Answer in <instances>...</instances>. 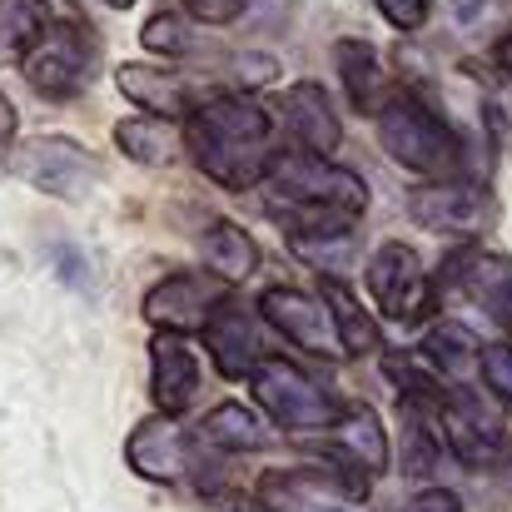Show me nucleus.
Instances as JSON below:
<instances>
[{
    "instance_id": "nucleus-2",
    "label": "nucleus",
    "mask_w": 512,
    "mask_h": 512,
    "mask_svg": "<svg viewBox=\"0 0 512 512\" xmlns=\"http://www.w3.org/2000/svg\"><path fill=\"white\" fill-rule=\"evenodd\" d=\"M264 199L284 219L289 239H314V234H348L363 219L368 184L363 174L314 155H279L264 179Z\"/></svg>"
},
{
    "instance_id": "nucleus-6",
    "label": "nucleus",
    "mask_w": 512,
    "mask_h": 512,
    "mask_svg": "<svg viewBox=\"0 0 512 512\" xmlns=\"http://www.w3.org/2000/svg\"><path fill=\"white\" fill-rule=\"evenodd\" d=\"M10 170H15V179H25L30 189L55 194V199H85L100 184V160L85 145L65 140V135H30V140H20L15 155H10Z\"/></svg>"
},
{
    "instance_id": "nucleus-34",
    "label": "nucleus",
    "mask_w": 512,
    "mask_h": 512,
    "mask_svg": "<svg viewBox=\"0 0 512 512\" xmlns=\"http://www.w3.org/2000/svg\"><path fill=\"white\" fill-rule=\"evenodd\" d=\"M55 274H60L70 289H80V294H90V289H95V274H90V264H80V254H75V249H55Z\"/></svg>"
},
{
    "instance_id": "nucleus-4",
    "label": "nucleus",
    "mask_w": 512,
    "mask_h": 512,
    "mask_svg": "<svg viewBox=\"0 0 512 512\" xmlns=\"http://www.w3.org/2000/svg\"><path fill=\"white\" fill-rule=\"evenodd\" d=\"M249 393L284 433H329L343 418L334 393L289 358H259V368L249 373Z\"/></svg>"
},
{
    "instance_id": "nucleus-12",
    "label": "nucleus",
    "mask_w": 512,
    "mask_h": 512,
    "mask_svg": "<svg viewBox=\"0 0 512 512\" xmlns=\"http://www.w3.org/2000/svg\"><path fill=\"white\" fill-rule=\"evenodd\" d=\"M229 304V284H219L214 274H170L145 294V319L165 334H189L204 329L219 309Z\"/></svg>"
},
{
    "instance_id": "nucleus-17",
    "label": "nucleus",
    "mask_w": 512,
    "mask_h": 512,
    "mask_svg": "<svg viewBox=\"0 0 512 512\" xmlns=\"http://www.w3.org/2000/svg\"><path fill=\"white\" fill-rule=\"evenodd\" d=\"M150 393H155V408L165 418H179L194 403V393H199V353L184 343V334L155 329V339H150Z\"/></svg>"
},
{
    "instance_id": "nucleus-20",
    "label": "nucleus",
    "mask_w": 512,
    "mask_h": 512,
    "mask_svg": "<svg viewBox=\"0 0 512 512\" xmlns=\"http://www.w3.org/2000/svg\"><path fill=\"white\" fill-rule=\"evenodd\" d=\"M199 254H204V269H209L219 284H244V279L259 269V244H254L239 224H229V219H219V224L204 229Z\"/></svg>"
},
{
    "instance_id": "nucleus-24",
    "label": "nucleus",
    "mask_w": 512,
    "mask_h": 512,
    "mask_svg": "<svg viewBox=\"0 0 512 512\" xmlns=\"http://www.w3.org/2000/svg\"><path fill=\"white\" fill-rule=\"evenodd\" d=\"M324 304L334 309V324H339V339H343V353H348V358L383 353V334H378V324L358 309V299L348 294V284L324 279Z\"/></svg>"
},
{
    "instance_id": "nucleus-33",
    "label": "nucleus",
    "mask_w": 512,
    "mask_h": 512,
    "mask_svg": "<svg viewBox=\"0 0 512 512\" xmlns=\"http://www.w3.org/2000/svg\"><path fill=\"white\" fill-rule=\"evenodd\" d=\"M403 512H463V498L453 493V488H418Z\"/></svg>"
},
{
    "instance_id": "nucleus-37",
    "label": "nucleus",
    "mask_w": 512,
    "mask_h": 512,
    "mask_svg": "<svg viewBox=\"0 0 512 512\" xmlns=\"http://www.w3.org/2000/svg\"><path fill=\"white\" fill-rule=\"evenodd\" d=\"M503 483H508V493H512V458L503 463Z\"/></svg>"
},
{
    "instance_id": "nucleus-14",
    "label": "nucleus",
    "mask_w": 512,
    "mask_h": 512,
    "mask_svg": "<svg viewBox=\"0 0 512 512\" xmlns=\"http://www.w3.org/2000/svg\"><path fill=\"white\" fill-rule=\"evenodd\" d=\"M125 463H130L145 483H179L184 473H194L189 438H184V428H179L174 418H165V413H155V418H145V423L130 428V438H125Z\"/></svg>"
},
{
    "instance_id": "nucleus-16",
    "label": "nucleus",
    "mask_w": 512,
    "mask_h": 512,
    "mask_svg": "<svg viewBox=\"0 0 512 512\" xmlns=\"http://www.w3.org/2000/svg\"><path fill=\"white\" fill-rule=\"evenodd\" d=\"M329 468L363 483L388 468V438L373 408H343V418L329 428Z\"/></svg>"
},
{
    "instance_id": "nucleus-15",
    "label": "nucleus",
    "mask_w": 512,
    "mask_h": 512,
    "mask_svg": "<svg viewBox=\"0 0 512 512\" xmlns=\"http://www.w3.org/2000/svg\"><path fill=\"white\" fill-rule=\"evenodd\" d=\"M115 85H120V95L125 100H135L145 115H155V120H189L209 95L204 90H194V80L189 75H179V70H160V65H120L115 70Z\"/></svg>"
},
{
    "instance_id": "nucleus-5",
    "label": "nucleus",
    "mask_w": 512,
    "mask_h": 512,
    "mask_svg": "<svg viewBox=\"0 0 512 512\" xmlns=\"http://www.w3.org/2000/svg\"><path fill=\"white\" fill-rule=\"evenodd\" d=\"M100 65V40L80 20H45V30L20 55V75L45 100H70Z\"/></svg>"
},
{
    "instance_id": "nucleus-23",
    "label": "nucleus",
    "mask_w": 512,
    "mask_h": 512,
    "mask_svg": "<svg viewBox=\"0 0 512 512\" xmlns=\"http://www.w3.org/2000/svg\"><path fill=\"white\" fill-rule=\"evenodd\" d=\"M423 353L443 368V378L453 388H468V378L483 373V343L473 339L463 324H433L428 339H423Z\"/></svg>"
},
{
    "instance_id": "nucleus-10",
    "label": "nucleus",
    "mask_w": 512,
    "mask_h": 512,
    "mask_svg": "<svg viewBox=\"0 0 512 512\" xmlns=\"http://www.w3.org/2000/svg\"><path fill=\"white\" fill-rule=\"evenodd\" d=\"M438 289L463 294L473 309H483L512 334V259L488 249H453L448 264L438 269Z\"/></svg>"
},
{
    "instance_id": "nucleus-8",
    "label": "nucleus",
    "mask_w": 512,
    "mask_h": 512,
    "mask_svg": "<svg viewBox=\"0 0 512 512\" xmlns=\"http://www.w3.org/2000/svg\"><path fill=\"white\" fill-rule=\"evenodd\" d=\"M363 498L368 483L339 468H279L259 478V503L269 512H353V503Z\"/></svg>"
},
{
    "instance_id": "nucleus-30",
    "label": "nucleus",
    "mask_w": 512,
    "mask_h": 512,
    "mask_svg": "<svg viewBox=\"0 0 512 512\" xmlns=\"http://www.w3.org/2000/svg\"><path fill=\"white\" fill-rule=\"evenodd\" d=\"M483 378H488V388L512 408V343H488V348H483Z\"/></svg>"
},
{
    "instance_id": "nucleus-38",
    "label": "nucleus",
    "mask_w": 512,
    "mask_h": 512,
    "mask_svg": "<svg viewBox=\"0 0 512 512\" xmlns=\"http://www.w3.org/2000/svg\"><path fill=\"white\" fill-rule=\"evenodd\" d=\"M105 5H115V10H130V5H135V0H105Z\"/></svg>"
},
{
    "instance_id": "nucleus-32",
    "label": "nucleus",
    "mask_w": 512,
    "mask_h": 512,
    "mask_svg": "<svg viewBox=\"0 0 512 512\" xmlns=\"http://www.w3.org/2000/svg\"><path fill=\"white\" fill-rule=\"evenodd\" d=\"M194 20H204V25H229V20H239L244 15V5L249 0H179Z\"/></svg>"
},
{
    "instance_id": "nucleus-26",
    "label": "nucleus",
    "mask_w": 512,
    "mask_h": 512,
    "mask_svg": "<svg viewBox=\"0 0 512 512\" xmlns=\"http://www.w3.org/2000/svg\"><path fill=\"white\" fill-rule=\"evenodd\" d=\"M448 10L473 45H503L512 35V0H448Z\"/></svg>"
},
{
    "instance_id": "nucleus-39",
    "label": "nucleus",
    "mask_w": 512,
    "mask_h": 512,
    "mask_svg": "<svg viewBox=\"0 0 512 512\" xmlns=\"http://www.w3.org/2000/svg\"><path fill=\"white\" fill-rule=\"evenodd\" d=\"M224 512H254V508H244V503H239V508H224Z\"/></svg>"
},
{
    "instance_id": "nucleus-3",
    "label": "nucleus",
    "mask_w": 512,
    "mask_h": 512,
    "mask_svg": "<svg viewBox=\"0 0 512 512\" xmlns=\"http://www.w3.org/2000/svg\"><path fill=\"white\" fill-rule=\"evenodd\" d=\"M373 120H378V145L393 165L413 174H433V179H453V170L463 165V145H458L453 125L418 90H393Z\"/></svg>"
},
{
    "instance_id": "nucleus-35",
    "label": "nucleus",
    "mask_w": 512,
    "mask_h": 512,
    "mask_svg": "<svg viewBox=\"0 0 512 512\" xmlns=\"http://www.w3.org/2000/svg\"><path fill=\"white\" fill-rule=\"evenodd\" d=\"M10 145H15V105H10V100L0 95V165H5Z\"/></svg>"
},
{
    "instance_id": "nucleus-1",
    "label": "nucleus",
    "mask_w": 512,
    "mask_h": 512,
    "mask_svg": "<svg viewBox=\"0 0 512 512\" xmlns=\"http://www.w3.org/2000/svg\"><path fill=\"white\" fill-rule=\"evenodd\" d=\"M184 145L219 189H249L269 179L279 160L274 125L254 95H209L184 120Z\"/></svg>"
},
{
    "instance_id": "nucleus-19",
    "label": "nucleus",
    "mask_w": 512,
    "mask_h": 512,
    "mask_svg": "<svg viewBox=\"0 0 512 512\" xmlns=\"http://www.w3.org/2000/svg\"><path fill=\"white\" fill-rule=\"evenodd\" d=\"M199 334H204V348H209V358L224 378H244V373L259 368V329H254V314L244 304L229 299Z\"/></svg>"
},
{
    "instance_id": "nucleus-13",
    "label": "nucleus",
    "mask_w": 512,
    "mask_h": 512,
    "mask_svg": "<svg viewBox=\"0 0 512 512\" xmlns=\"http://www.w3.org/2000/svg\"><path fill=\"white\" fill-rule=\"evenodd\" d=\"M259 314L299 348L319 353V358H334L343 353L339 324H334V309L324 304V294H304V289H269L259 299Z\"/></svg>"
},
{
    "instance_id": "nucleus-9",
    "label": "nucleus",
    "mask_w": 512,
    "mask_h": 512,
    "mask_svg": "<svg viewBox=\"0 0 512 512\" xmlns=\"http://www.w3.org/2000/svg\"><path fill=\"white\" fill-rule=\"evenodd\" d=\"M438 423H443V443L453 448L458 463H468V468L503 463V448H508L503 418L473 388H448L443 393V408H438Z\"/></svg>"
},
{
    "instance_id": "nucleus-11",
    "label": "nucleus",
    "mask_w": 512,
    "mask_h": 512,
    "mask_svg": "<svg viewBox=\"0 0 512 512\" xmlns=\"http://www.w3.org/2000/svg\"><path fill=\"white\" fill-rule=\"evenodd\" d=\"M363 284H368V299L388 314V319H418L428 304H433V289L423 279V264L408 244L388 239L368 254L363 264Z\"/></svg>"
},
{
    "instance_id": "nucleus-28",
    "label": "nucleus",
    "mask_w": 512,
    "mask_h": 512,
    "mask_svg": "<svg viewBox=\"0 0 512 512\" xmlns=\"http://www.w3.org/2000/svg\"><path fill=\"white\" fill-rule=\"evenodd\" d=\"M294 244V254L304 259V264H314V269H324V279H339L353 269V229L348 234H314V239H289Z\"/></svg>"
},
{
    "instance_id": "nucleus-31",
    "label": "nucleus",
    "mask_w": 512,
    "mask_h": 512,
    "mask_svg": "<svg viewBox=\"0 0 512 512\" xmlns=\"http://www.w3.org/2000/svg\"><path fill=\"white\" fill-rule=\"evenodd\" d=\"M373 5H378V15L393 30H418L428 20V10H433V0H373Z\"/></svg>"
},
{
    "instance_id": "nucleus-7",
    "label": "nucleus",
    "mask_w": 512,
    "mask_h": 512,
    "mask_svg": "<svg viewBox=\"0 0 512 512\" xmlns=\"http://www.w3.org/2000/svg\"><path fill=\"white\" fill-rule=\"evenodd\" d=\"M408 214L428 234L478 239L498 224V199H493V189H483L473 179H433L408 194Z\"/></svg>"
},
{
    "instance_id": "nucleus-25",
    "label": "nucleus",
    "mask_w": 512,
    "mask_h": 512,
    "mask_svg": "<svg viewBox=\"0 0 512 512\" xmlns=\"http://www.w3.org/2000/svg\"><path fill=\"white\" fill-rule=\"evenodd\" d=\"M199 438H204L209 448H219V453H259V448L269 443L264 428L254 423V413H249L244 403H219V408L204 418Z\"/></svg>"
},
{
    "instance_id": "nucleus-18",
    "label": "nucleus",
    "mask_w": 512,
    "mask_h": 512,
    "mask_svg": "<svg viewBox=\"0 0 512 512\" xmlns=\"http://www.w3.org/2000/svg\"><path fill=\"white\" fill-rule=\"evenodd\" d=\"M279 110H284V125H289V135L299 140L304 155L324 160V155L339 150L343 130H339V115H334L329 95H324V85H314V80L289 85V90L279 95Z\"/></svg>"
},
{
    "instance_id": "nucleus-29",
    "label": "nucleus",
    "mask_w": 512,
    "mask_h": 512,
    "mask_svg": "<svg viewBox=\"0 0 512 512\" xmlns=\"http://www.w3.org/2000/svg\"><path fill=\"white\" fill-rule=\"evenodd\" d=\"M140 40H145V50H155V55H189V50H194V35L184 30L179 15H155V20L140 30Z\"/></svg>"
},
{
    "instance_id": "nucleus-21",
    "label": "nucleus",
    "mask_w": 512,
    "mask_h": 512,
    "mask_svg": "<svg viewBox=\"0 0 512 512\" xmlns=\"http://www.w3.org/2000/svg\"><path fill=\"white\" fill-rule=\"evenodd\" d=\"M334 65H339V80L343 90H348V100H353V110H363V115H378L383 105H388V95H383V70H378V55H373V45L368 40H339L334 45Z\"/></svg>"
},
{
    "instance_id": "nucleus-36",
    "label": "nucleus",
    "mask_w": 512,
    "mask_h": 512,
    "mask_svg": "<svg viewBox=\"0 0 512 512\" xmlns=\"http://www.w3.org/2000/svg\"><path fill=\"white\" fill-rule=\"evenodd\" d=\"M498 60H503V70H508V75H512V35H508V40H503V45H498Z\"/></svg>"
},
{
    "instance_id": "nucleus-22",
    "label": "nucleus",
    "mask_w": 512,
    "mask_h": 512,
    "mask_svg": "<svg viewBox=\"0 0 512 512\" xmlns=\"http://www.w3.org/2000/svg\"><path fill=\"white\" fill-rule=\"evenodd\" d=\"M115 145L125 160L155 170V165H170L184 145V130H174L170 120H155V115H135V120H120L115 125Z\"/></svg>"
},
{
    "instance_id": "nucleus-27",
    "label": "nucleus",
    "mask_w": 512,
    "mask_h": 512,
    "mask_svg": "<svg viewBox=\"0 0 512 512\" xmlns=\"http://www.w3.org/2000/svg\"><path fill=\"white\" fill-rule=\"evenodd\" d=\"M40 30H45L40 0H0V65L20 60Z\"/></svg>"
}]
</instances>
